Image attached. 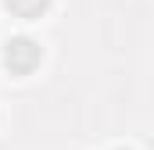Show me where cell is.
Masks as SVG:
<instances>
[{"instance_id":"7a4b0ae2","label":"cell","mask_w":154,"mask_h":150,"mask_svg":"<svg viewBox=\"0 0 154 150\" xmlns=\"http://www.w3.org/2000/svg\"><path fill=\"white\" fill-rule=\"evenodd\" d=\"M7 4H11L18 14H36V11H43L47 0H7Z\"/></svg>"},{"instance_id":"6da1fadb","label":"cell","mask_w":154,"mask_h":150,"mask_svg":"<svg viewBox=\"0 0 154 150\" xmlns=\"http://www.w3.org/2000/svg\"><path fill=\"white\" fill-rule=\"evenodd\" d=\"M36 61H39L36 43H29V39H14V43L7 46V64H11L14 72H29Z\"/></svg>"}]
</instances>
